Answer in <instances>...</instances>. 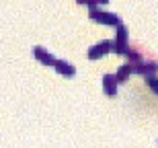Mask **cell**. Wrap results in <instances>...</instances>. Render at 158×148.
<instances>
[{
  "instance_id": "3957f363",
  "label": "cell",
  "mask_w": 158,
  "mask_h": 148,
  "mask_svg": "<svg viewBox=\"0 0 158 148\" xmlns=\"http://www.w3.org/2000/svg\"><path fill=\"white\" fill-rule=\"evenodd\" d=\"M111 52V39H101L99 43H93L90 48H88V58L90 60H99V58H103L105 53H109Z\"/></svg>"
},
{
  "instance_id": "7c38bea8",
  "label": "cell",
  "mask_w": 158,
  "mask_h": 148,
  "mask_svg": "<svg viewBox=\"0 0 158 148\" xmlns=\"http://www.w3.org/2000/svg\"><path fill=\"white\" fill-rule=\"evenodd\" d=\"M107 2H109V0H99V4H107Z\"/></svg>"
},
{
  "instance_id": "277c9868",
  "label": "cell",
  "mask_w": 158,
  "mask_h": 148,
  "mask_svg": "<svg viewBox=\"0 0 158 148\" xmlns=\"http://www.w3.org/2000/svg\"><path fill=\"white\" fill-rule=\"evenodd\" d=\"M134 72H138V74H142V76H156L158 72V62L156 60H142V62H138V64H134Z\"/></svg>"
},
{
  "instance_id": "ba28073f",
  "label": "cell",
  "mask_w": 158,
  "mask_h": 148,
  "mask_svg": "<svg viewBox=\"0 0 158 148\" xmlns=\"http://www.w3.org/2000/svg\"><path fill=\"white\" fill-rule=\"evenodd\" d=\"M131 74H134V64H131V62H125V64H121L119 70L115 72V78H117V82H125Z\"/></svg>"
},
{
  "instance_id": "30bf717a",
  "label": "cell",
  "mask_w": 158,
  "mask_h": 148,
  "mask_svg": "<svg viewBox=\"0 0 158 148\" xmlns=\"http://www.w3.org/2000/svg\"><path fill=\"white\" fill-rule=\"evenodd\" d=\"M146 82H148V87L158 95V78L156 76H146Z\"/></svg>"
},
{
  "instance_id": "7a4b0ae2",
  "label": "cell",
  "mask_w": 158,
  "mask_h": 148,
  "mask_svg": "<svg viewBox=\"0 0 158 148\" xmlns=\"http://www.w3.org/2000/svg\"><path fill=\"white\" fill-rule=\"evenodd\" d=\"M88 17L97 21L101 25H109V27H117L121 23V17L115 15V12H109V11H103L99 6H94V8H88Z\"/></svg>"
},
{
  "instance_id": "8fae6325",
  "label": "cell",
  "mask_w": 158,
  "mask_h": 148,
  "mask_svg": "<svg viewBox=\"0 0 158 148\" xmlns=\"http://www.w3.org/2000/svg\"><path fill=\"white\" fill-rule=\"evenodd\" d=\"M78 4H88V8H94V6H99V0H76Z\"/></svg>"
},
{
  "instance_id": "5b68a950",
  "label": "cell",
  "mask_w": 158,
  "mask_h": 148,
  "mask_svg": "<svg viewBox=\"0 0 158 148\" xmlns=\"http://www.w3.org/2000/svg\"><path fill=\"white\" fill-rule=\"evenodd\" d=\"M53 68H56L60 74H64V76H74V74H76V66L72 64V62H68V60L56 58V64H53Z\"/></svg>"
},
{
  "instance_id": "8992f818",
  "label": "cell",
  "mask_w": 158,
  "mask_h": 148,
  "mask_svg": "<svg viewBox=\"0 0 158 148\" xmlns=\"http://www.w3.org/2000/svg\"><path fill=\"white\" fill-rule=\"evenodd\" d=\"M33 56H35L37 60H41L43 64H47V66H53L56 64V58H53V53H49L43 45H35L33 48Z\"/></svg>"
},
{
  "instance_id": "9c48e42d",
  "label": "cell",
  "mask_w": 158,
  "mask_h": 148,
  "mask_svg": "<svg viewBox=\"0 0 158 148\" xmlns=\"http://www.w3.org/2000/svg\"><path fill=\"white\" fill-rule=\"evenodd\" d=\"M125 56H127V60L131 62V64H138V62H142V60H144V58H142V53L138 52L135 48H131V45L127 48V52H125Z\"/></svg>"
},
{
  "instance_id": "6da1fadb",
  "label": "cell",
  "mask_w": 158,
  "mask_h": 148,
  "mask_svg": "<svg viewBox=\"0 0 158 148\" xmlns=\"http://www.w3.org/2000/svg\"><path fill=\"white\" fill-rule=\"evenodd\" d=\"M127 48H129V31L123 23H119L117 27H115V39L111 41V52L125 56Z\"/></svg>"
},
{
  "instance_id": "52a82bcc",
  "label": "cell",
  "mask_w": 158,
  "mask_h": 148,
  "mask_svg": "<svg viewBox=\"0 0 158 148\" xmlns=\"http://www.w3.org/2000/svg\"><path fill=\"white\" fill-rule=\"evenodd\" d=\"M117 78H115V74H105L103 76V91H105V95H109V97H113L115 93H117Z\"/></svg>"
}]
</instances>
